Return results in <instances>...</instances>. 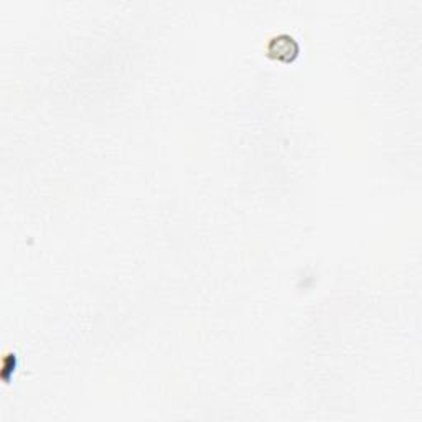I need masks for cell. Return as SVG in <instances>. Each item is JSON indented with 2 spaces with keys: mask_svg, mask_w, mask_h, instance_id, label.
I'll return each instance as SVG.
<instances>
[{
  "mask_svg": "<svg viewBox=\"0 0 422 422\" xmlns=\"http://www.w3.org/2000/svg\"><path fill=\"white\" fill-rule=\"evenodd\" d=\"M269 53L279 62H292L299 53V45L292 37H276L269 45Z\"/></svg>",
  "mask_w": 422,
  "mask_h": 422,
  "instance_id": "1",
  "label": "cell"
}]
</instances>
